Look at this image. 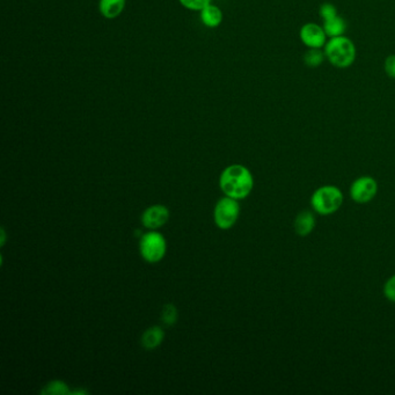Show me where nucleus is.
I'll list each match as a JSON object with an SVG mask.
<instances>
[{
    "mask_svg": "<svg viewBox=\"0 0 395 395\" xmlns=\"http://www.w3.org/2000/svg\"><path fill=\"white\" fill-rule=\"evenodd\" d=\"M164 340V331L160 327H152L144 333L142 338V345L146 350L156 349Z\"/></svg>",
    "mask_w": 395,
    "mask_h": 395,
    "instance_id": "13",
    "label": "nucleus"
},
{
    "mask_svg": "<svg viewBox=\"0 0 395 395\" xmlns=\"http://www.w3.org/2000/svg\"><path fill=\"white\" fill-rule=\"evenodd\" d=\"M322 27H324L328 38H338V36L345 35L348 24L345 20V17L338 14L336 17L322 21Z\"/></svg>",
    "mask_w": 395,
    "mask_h": 395,
    "instance_id": "12",
    "label": "nucleus"
},
{
    "mask_svg": "<svg viewBox=\"0 0 395 395\" xmlns=\"http://www.w3.org/2000/svg\"><path fill=\"white\" fill-rule=\"evenodd\" d=\"M139 250L142 257L149 262H158L165 257L166 240L161 234L158 232H150L146 234L141 239Z\"/></svg>",
    "mask_w": 395,
    "mask_h": 395,
    "instance_id": "5",
    "label": "nucleus"
},
{
    "mask_svg": "<svg viewBox=\"0 0 395 395\" xmlns=\"http://www.w3.org/2000/svg\"><path fill=\"white\" fill-rule=\"evenodd\" d=\"M127 0H99V12L108 20L119 17L124 10Z\"/></svg>",
    "mask_w": 395,
    "mask_h": 395,
    "instance_id": "10",
    "label": "nucleus"
},
{
    "mask_svg": "<svg viewBox=\"0 0 395 395\" xmlns=\"http://www.w3.org/2000/svg\"><path fill=\"white\" fill-rule=\"evenodd\" d=\"M384 70L389 78L395 79V55H389L386 57Z\"/></svg>",
    "mask_w": 395,
    "mask_h": 395,
    "instance_id": "19",
    "label": "nucleus"
},
{
    "mask_svg": "<svg viewBox=\"0 0 395 395\" xmlns=\"http://www.w3.org/2000/svg\"><path fill=\"white\" fill-rule=\"evenodd\" d=\"M315 217L311 211L304 210L301 213H298L294 220V231L298 236L301 237H306L315 230Z\"/></svg>",
    "mask_w": 395,
    "mask_h": 395,
    "instance_id": "11",
    "label": "nucleus"
},
{
    "mask_svg": "<svg viewBox=\"0 0 395 395\" xmlns=\"http://www.w3.org/2000/svg\"><path fill=\"white\" fill-rule=\"evenodd\" d=\"M239 213L240 206L237 199L225 197L217 203L216 209H215V220L220 229L227 230L236 224Z\"/></svg>",
    "mask_w": 395,
    "mask_h": 395,
    "instance_id": "4",
    "label": "nucleus"
},
{
    "mask_svg": "<svg viewBox=\"0 0 395 395\" xmlns=\"http://www.w3.org/2000/svg\"><path fill=\"white\" fill-rule=\"evenodd\" d=\"M199 13V20L202 22L203 26L206 27L213 28L220 27L223 24L224 13L216 3H209L208 6L204 7Z\"/></svg>",
    "mask_w": 395,
    "mask_h": 395,
    "instance_id": "9",
    "label": "nucleus"
},
{
    "mask_svg": "<svg viewBox=\"0 0 395 395\" xmlns=\"http://www.w3.org/2000/svg\"><path fill=\"white\" fill-rule=\"evenodd\" d=\"M384 294L389 301L395 303V275L386 282L385 287H384Z\"/></svg>",
    "mask_w": 395,
    "mask_h": 395,
    "instance_id": "20",
    "label": "nucleus"
},
{
    "mask_svg": "<svg viewBox=\"0 0 395 395\" xmlns=\"http://www.w3.org/2000/svg\"><path fill=\"white\" fill-rule=\"evenodd\" d=\"M299 38L301 43L308 49H324L328 41L327 34L322 24L315 22H308L304 26H301Z\"/></svg>",
    "mask_w": 395,
    "mask_h": 395,
    "instance_id": "7",
    "label": "nucleus"
},
{
    "mask_svg": "<svg viewBox=\"0 0 395 395\" xmlns=\"http://www.w3.org/2000/svg\"><path fill=\"white\" fill-rule=\"evenodd\" d=\"M168 209L164 206H153L145 210L143 215V224L144 227L156 230L162 227L168 220Z\"/></svg>",
    "mask_w": 395,
    "mask_h": 395,
    "instance_id": "8",
    "label": "nucleus"
},
{
    "mask_svg": "<svg viewBox=\"0 0 395 395\" xmlns=\"http://www.w3.org/2000/svg\"><path fill=\"white\" fill-rule=\"evenodd\" d=\"M68 394V387L64 382H54L48 386V389H44L42 394Z\"/></svg>",
    "mask_w": 395,
    "mask_h": 395,
    "instance_id": "18",
    "label": "nucleus"
},
{
    "mask_svg": "<svg viewBox=\"0 0 395 395\" xmlns=\"http://www.w3.org/2000/svg\"><path fill=\"white\" fill-rule=\"evenodd\" d=\"M338 14V8H336L335 5L331 3H324L321 5L320 8H319V15H320L322 21L336 17Z\"/></svg>",
    "mask_w": 395,
    "mask_h": 395,
    "instance_id": "17",
    "label": "nucleus"
},
{
    "mask_svg": "<svg viewBox=\"0 0 395 395\" xmlns=\"http://www.w3.org/2000/svg\"><path fill=\"white\" fill-rule=\"evenodd\" d=\"M162 321L167 326H172L175 324L178 320V311L172 304L165 305V308L162 310Z\"/></svg>",
    "mask_w": 395,
    "mask_h": 395,
    "instance_id": "16",
    "label": "nucleus"
},
{
    "mask_svg": "<svg viewBox=\"0 0 395 395\" xmlns=\"http://www.w3.org/2000/svg\"><path fill=\"white\" fill-rule=\"evenodd\" d=\"M324 51L326 61L329 62V64L333 65L334 68L341 70L352 66L357 58V48L354 41L345 35L328 38Z\"/></svg>",
    "mask_w": 395,
    "mask_h": 395,
    "instance_id": "2",
    "label": "nucleus"
},
{
    "mask_svg": "<svg viewBox=\"0 0 395 395\" xmlns=\"http://www.w3.org/2000/svg\"><path fill=\"white\" fill-rule=\"evenodd\" d=\"M253 186V175L243 165L230 166L220 175V188L232 199H245L250 195Z\"/></svg>",
    "mask_w": 395,
    "mask_h": 395,
    "instance_id": "1",
    "label": "nucleus"
},
{
    "mask_svg": "<svg viewBox=\"0 0 395 395\" xmlns=\"http://www.w3.org/2000/svg\"><path fill=\"white\" fill-rule=\"evenodd\" d=\"M303 61L308 68H319L326 61L324 49H308V51L304 54Z\"/></svg>",
    "mask_w": 395,
    "mask_h": 395,
    "instance_id": "14",
    "label": "nucleus"
},
{
    "mask_svg": "<svg viewBox=\"0 0 395 395\" xmlns=\"http://www.w3.org/2000/svg\"><path fill=\"white\" fill-rule=\"evenodd\" d=\"M378 193V183L371 176H361L352 182L350 196L359 204L371 202Z\"/></svg>",
    "mask_w": 395,
    "mask_h": 395,
    "instance_id": "6",
    "label": "nucleus"
},
{
    "mask_svg": "<svg viewBox=\"0 0 395 395\" xmlns=\"http://www.w3.org/2000/svg\"><path fill=\"white\" fill-rule=\"evenodd\" d=\"M343 203L341 189L335 186L317 188L311 197V206L315 213L321 216H329L336 213Z\"/></svg>",
    "mask_w": 395,
    "mask_h": 395,
    "instance_id": "3",
    "label": "nucleus"
},
{
    "mask_svg": "<svg viewBox=\"0 0 395 395\" xmlns=\"http://www.w3.org/2000/svg\"><path fill=\"white\" fill-rule=\"evenodd\" d=\"M179 3H181L186 10H194V12H201L204 7L213 3V0H179Z\"/></svg>",
    "mask_w": 395,
    "mask_h": 395,
    "instance_id": "15",
    "label": "nucleus"
}]
</instances>
